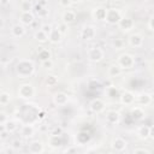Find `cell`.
<instances>
[{
  "mask_svg": "<svg viewBox=\"0 0 154 154\" xmlns=\"http://www.w3.org/2000/svg\"><path fill=\"white\" fill-rule=\"evenodd\" d=\"M132 153L134 154H150L152 152H150V149H147V148H136V149H134Z\"/></svg>",
  "mask_w": 154,
  "mask_h": 154,
  "instance_id": "obj_37",
  "label": "cell"
},
{
  "mask_svg": "<svg viewBox=\"0 0 154 154\" xmlns=\"http://www.w3.org/2000/svg\"><path fill=\"white\" fill-rule=\"evenodd\" d=\"M69 100H70L69 95H67L66 93H64V91H58V93H55V94L53 95V99H52L53 103H54L57 107H63V106L67 105Z\"/></svg>",
  "mask_w": 154,
  "mask_h": 154,
  "instance_id": "obj_10",
  "label": "cell"
},
{
  "mask_svg": "<svg viewBox=\"0 0 154 154\" xmlns=\"http://www.w3.org/2000/svg\"><path fill=\"white\" fill-rule=\"evenodd\" d=\"M89 108H90V111H91L93 113L99 114V113H102V112L105 111V108H106V103H105V101H103L102 99L96 97V99H93V100L90 101V103H89Z\"/></svg>",
  "mask_w": 154,
  "mask_h": 154,
  "instance_id": "obj_9",
  "label": "cell"
},
{
  "mask_svg": "<svg viewBox=\"0 0 154 154\" xmlns=\"http://www.w3.org/2000/svg\"><path fill=\"white\" fill-rule=\"evenodd\" d=\"M63 146L61 135H49L48 137V147L52 149H59Z\"/></svg>",
  "mask_w": 154,
  "mask_h": 154,
  "instance_id": "obj_21",
  "label": "cell"
},
{
  "mask_svg": "<svg viewBox=\"0 0 154 154\" xmlns=\"http://www.w3.org/2000/svg\"><path fill=\"white\" fill-rule=\"evenodd\" d=\"M83 0H71V2H72V5H77V4H81Z\"/></svg>",
  "mask_w": 154,
  "mask_h": 154,
  "instance_id": "obj_51",
  "label": "cell"
},
{
  "mask_svg": "<svg viewBox=\"0 0 154 154\" xmlns=\"http://www.w3.org/2000/svg\"><path fill=\"white\" fill-rule=\"evenodd\" d=\"M8 119H10V118L7 117V114H6L4 111H1V112H0V126H2Z\"/></svg>",
  "mask_w": 154,
  "mask_h": 154,
  "instance_id": "obj_38",
  "label": "cell"
},
{
  "mask_svg": "<svg viewBox=\"0 0 154 154\" xmlns=\"http://www.w3.org/2000/svg\"><path fill=\"white\" fill-rule=\"evenodd\" d=\"M8 135H10V132H8L6 129L1 128V131H0V140H1V141H5V140L8 137Z\"/></svg>",
  "mask_w": 154,
  "mask_h": 154,
  "instance_id": "obj_40",
  "label": "cell"
},
{
  "mask_svg": "<svg viewBox=\"0 0 154 154\" xmlns=\"http://www.w3.org/2000/svg\"><path fill=\"white\" fill-rule=\"evenodd\" d=\"M76 17H77V14H76V12L73 10H65L63 12L61 19H63V23L69 25V24H71V23H73L76 20Z\"/></svg>",
  "mask_w": 154,
  "mask_h": 154,
  "instance_id": "obj_24",
  "label": "cell"
},
{
  "mask_svg": "<svg viewBox=\"0 0 154 154\" xmlns=\"http://www.w3.org/2000/svg\"><path fill=\"white\" fill-rule=\"evenodd\" d=\"M41 66H42L43 69H46V70H51V69H53L54 63H53V60H52V59H48V60L41 61Z\"/></svg>",
  "mask_w": 154,
  "mask_h": 154,
  "instance_id": "obj_36",
  "label": "cell"
},
{
  "mask_svg": "<svg viewBox=\"0 0 154 154\" xmlns=\"http://www.w3.org/2000/svg\"><path fill=\"white\" fill-rule=\"evenodd\" d=\"M59 5L64 8H67L69 6L72 5V2H71V0H59Z\"/></svg>",
  "mask_w": 154,
  "mask_h": 154,
  "instance_id": "obj_42",
  "label": "cell"
},
{
  "mask_svg": "<svg viewBox=\"0 0 154 154\" xmlns=\"http://www.w3.org/2000/svg\"><path fill=\"white\" fill-rule=\"evenodd\" d=\"M34 38L38 42V43H46L47 41H49V36L47 32H45L42 29H38L35 31L34 34Z\"/></svg>",
  "mask_w": 154,
  "mask_h": 154,
  "instance_id": "obj_26",
  "label": "cell"
},
{
  "mask_svg": "<svg viewBox=\"0 0 154 154\" xmlns=\"http://www.w3.org/2000/svg\"><path fill=\"white\" fill-rule=\"evenodd\" d=\"M130 116H131V118H132L135 122H141V120H143V119L146 118V112H144L143 107H141V106H135V107L131 108Z\"/></svg>",
  "mask_w": 154,
  "mask_h": 154,
  "instance_id": "obj_19",
  "label": "cell"
},
{
  "mask_svg": "<svg viewBox=\"0 0 154 154\" xmlns=\"http://www.w3.org/2000/svg\"><path fill=\"white\" fill-rule=\"evenodd\" d=\"M28 152L30 154H42L45 152V144L40 140H34L28 144Z\"/></svg>",
  "mask_w": 154,
  "mask_h": 154,
  "instance_id": "obj_11",
  "label": "cell"
},
{
  "mask_svg": "<svg viewBox=\"0 0 154 154\" xmlns=\"http://www.w3.org/2000/svg\"><path fill=\"white\" fill-rule=\"evenodd\" d=\"M66 25H67V24L63 23L61 25H59V26H58V28H59V30H60V31L63 32V35H64V34H65V31H66V29H65V28H66Z\"/></svg>",
  "mask_w": 154,
  "mask_h": 154,
  "instance_id": "obj_46",
  "label": "cell"
},
{
  "mask_svg": "<svg viewBox=\"0 0 154 154\" xmlns=\"http://www.w3.org/2000/svg\"><path fill=\"white\" fill-rule=\"evenodd\" d=\"M106 122L109 125H117L120 122V113L116 109H109L106 112Z\"/></svg>",
  "mask_w": 154,
  "mask_h": 154,
  "instance_id": "obj_17",
  "label": "cell"
},
{
  "mask_svg": "<svg viewBox=\"0 0 154 154\" xmlns=\"http://www.w3.org/2000/svg\"><path fill=\"white\" fill-rule=\"evenodd\" d=\"M122 46H123V41H122V40H119V38H116V40L113 41V47H114L116 49H119V48H122Z\"/></svg>",
  "mask_w": 154,
  "mask_h": 154,
  "instance_id": "obj_43",
  "label": "cell"
},
{
  "mask_svg": "<svg viewBox=\"0 0 154 154\" xmlns=\"http://www.w3.org/2000/svg\"><path fill=\"white\" fill-rule=\"evenodd\" d=\"M143 41H144L143 40V36L141 34H138V32L131 34L129 36V38H128V43L132 48H140V47H142L143 46Z\"/></svg>",
  "mask_w": 154,
  "mask_h": 154,
  "instance_id": "obj_13",
  "label": "cell"
},
{
  "mask_svg": "<svg viewBox=\"0 0 154 154\" xmlns=\"http://www.w3.org/2000/svg\"><path fill=\"white\" fill-rule=\"evenodd\" d=\"M35 12H36V16H38L41 18H45V17H47L49 14V11L45 6H41L38 4L35 6Z\"/></svg>",
  "mask_w": 154,
  "mask_h": 154,
  "instance_id": "obj_31",
  "label": "cell"
},
{
  "mask_svg": "<svg viewBox=\"0 0 154 154\" xmlns=\"http://www.w3.org/2000/svg\"><path fill=\"white\" fill-rule=\"evenodd\" d=\"M35 20V14L32 13V11H22L19 14V23L24 24L25 26L31 25Z\"/></svg>",
  "mask_w": 154,
  "mask_h": 154,
  "instance_id": "obj_14",
  "label": "cell"
},
{
  "mask_svg": "<svg viewBox=\"0 0 154 154\" xmlns=\"http://www.w3.org/2000/svg\"><path fill=\"white\" fill-rule=\"evenodd\" d=\"M1 128L6 129L10 134H12V132H14V131L18 129V123H17L14 119H11V118H10V119H8V120H7V122H6Z\"/></svg>",
  "mask_w": 154,
  "mask_h": 154,
  "instance_id": "obj_29",
  "label": "cell"
},
{
  "mask_svg": "<svg viewBox=\"0 0 154 154\" xmlns=\"http://www.w3.org/2000/svg\"><path fill=\"white\" fill-rule=\"evenodd\" d=\"M153 101V97L149 93H146V91H142L138 95H136V102L137 105H140L141 107H144V106H148L150 105Z\"/></svg>",
  "mask_w": 154,
  "mask_h": 154,
  "instance_id": "obj_16",
  "label": "cell"
},
{
  "mask_svg": "<svg viewBox=\"0 0 154 154\" xmlns=\"http://www.w3.org/2000/svg\"><path fill=\"white\" fill-rule=\"evenodd\" d=\"M59 82V77L55 76V75H48L45 79V83L48 85V87H55Z\"/></svg>",
  "mask_w": 154,
  "mask_h": 154,
  "instance_id": "obj_32",
  "label": "cell"
},
{
  "mask_svg": "<svg viewBox=\"0 0 154 154\" xmlns=\"http://www.w3.org/2000/svg\"><path fill=\"white\" fill-rule=\"evenodd\" d=\"M76 152H77V147H70L65 149V153H76Z\"/></svg>",
  "mask_w": 154,
  "mask_h": 154,
  "instance_id": "obj_45",
  "label": "cell"
},
{
  "mask_svg": "<svg viewBox=\"0 0 154 154\" xmlns=\"http://www.w3.org/2000/svg\"><path fill=\"white\" fill-rule=\"evenodd\" d=\"M118 28L124 32H129L135 28V22L130 17H122V19L118 23Z\"/></svg>",
  "mask_w": 154,
  "mask_h": 154,
  "instance_id": "obj_12",
  "label": "cell"
},
{
  "mask_svg": "<svg viewBox=\"0 0 154 154\" xmlns=\"http://www.w3.org/2000/svg\"><path fill=\"white\" fill-rule=\"evenodd\" d=\"M149 138L154 140V125H152L149 129Z\"/></svg>",
  "mask_w": 154,
  "mask_h": 154,
  "instance_id": "obj_47",
  "label": "cell"
},
{
  "mask_svg": "<svg viewBox=\"0 0 154 154\" xmlns=\"http://www.w3.org/2000/svg\"><path fill=\"white\" fill-rule=\"evenodd\" d=\"M25 34H26V29H25V25H24V24L17 23V24L12 25V28H11V36H12V37H14V38H20V37H23Z\"/></svg>",
  "mask_w": 154,
  "mask_h": 154,
  "instance_id": "obj_15",
  "label": "cell"
},
{
  "mask_svg": "<svg viewBox=\"0 0 154 154\" xmlns=\"http://www.w3.org/2000/svg\"><path fill=\"white\" fill-rule=\"evenodd\" d=\"M106 16H107V8L103 6H97L91 11V17L95 20H99V22L106 20Z\"/></svg>",
  "mask_w": 154,
  "mask_h": 154,
  "instance_id": "obj_18",
  "label": "cell"
},
{
  "mask_svg": "<svg viewBox=\"0 0 154 154\" xmlns=\"http://www.w3.org/2000/svg\"><path fill=\"white\" fill-rule=\"evenodd\" d=\"M61 132H63V128L61 126H54L51 130V135H61Z\"/></svg>",
  "mask_w": 154,
  "mask_h": 154,
  "instance_id": "obj_41",
  "label": "cell"
},
{
  "mask_svg": "<svg viewBox=\"0 0 154 154\" xmlns=\"http://www.w3.org/2000/svg\"><path fill=\"white\" fill-rule=\"evenodd\" d=\"M153 53H154V47H153Z\"/></svg>",
  "mask_w": 154,
  "mask_h": 154,
  "instance_id": "obj_52",
  "label": "cell"
},
{
  "mask_svg": "<svg viewBox=\"0 0 154 154\" xmlns=\"http://www.w3.org/2000/svg\"><path fill=\"white\" fill-rule=\"evenodd\" d=\"M37 58H38L41 61H45V60H48V59L52 58V53H51L49 49L42 48V49H40V51L37 52Z\"/></svg>",
  "mask_w": 154,
  "mask_h": 154,
  "instance_id": "obj_30",
  "label": "cell"
},
{
  "mask_svg": "<svg viewBox=\"0 0 154 154\" xmlns=\"http://www.w3.org/2000/svg\"><path fill=\"white\" fill-rule=\"evenodd\" d=\"M47 2H48V0H38V1H37V4H38V5H41V6H45V7H46Z\"/></svg>",
  "mask_w": 154,
  "mask_h": 154,
  "instance_id": "obj_50",
  "label": "cell"
},
{
  "mask_svg": "<svg viewBox=\"0 0 154 154\" xmlns=\"http://www.w3.org/2000/svg\"><path fill=\"white\" fill-rule=\"evenodd\" d=\"M148 29L154 32V17H152V18L148 20Z\"/></svg>",
  "mask_w": 154,
  "mask_h": 154,
  "instance_id": "obj_44",
  "label": "cell"
},
{
  "mask_svg": "<svg viewBox=\"0 0 154 154\" xmlns=\"http://www.w3.org/2000/svg\"><path fill=\"white\" fill-rule=\"evenodd\" d=\"M117 63H118V65L123 70H129V69H131V67L135 66V58L130 53H122L118 57Z\"/></svg>",
  "mask_w": 154,
  "mask_h": 154,
  "instance_id": "obj_4",
  "label": "cell"
},
{
  "mask_svg": "<svg viewBox=\"0 0 154 154\" xmlns=\"http://www.w3.org/2000/svg\"><path fill=\"white\" fill-rule=\"evenodd\" d=\"M16 75L19 78H29L35 72V64L30 59H19L16 64Z\"/></svg>",
  "mask_w": 154,
  "mask_h": 154,
  "instance_id": "obj_1",
  "label": "cell"
},
{
  "mask_svg": "<svg viewBox=\"0 0 154 154\" xmlns=\"http://www.w3.org/2000/svg\"><path fill=\"white\" fill-rule=\"evenodd\" d=\"M122 17V12L118 8H107V16L105 22L109 25H118Z\"/></svg>",
  "mask_w": 154,
  "mask_h": 154,
  "instance_id": "obj_5",
  "label": "cell"
},
{
  "mask_svg": "<svg viewBox=\"0 0 154 154\" xmlns=\"http://www.w3.org/2000/svg\"><path fill=\"white\" fill-rule=\"evenodd\" d=\"M149 129H150V126H148V125H140L138 128H137V136L141 138V140H147V138H149Z\"/></svg>",
  "mask_w": 154,
  "mask_h": 154,
  "instance_id": "obj_28",
  "label": "cell"
},
{
  "mask_svg": "<svg viewBox=\"0 0 154 154\" xmlns=\"http://www.w3.org/2000/svg\"><path fill=\"white\" fill-rule=\"evenodd\" d=\"M91 140V136L89 132L87 131H79L76 136H75V141H76V144L78 146H85L87 143H89Z\"/></svg>",
  "mask_w": 154,
  "mask_h": 154,
  "instance_id": "obj_20",
  "label": "cell"
},
{
  "mask_svg": "<svg viewBox=\"0 0 154 154\" xmlns=\"http://www.w3.org/2000/svg\"><path fill=\"white\" fill-rule=\"evenodd\" d=\"M119 101L124 106H131L136 102V95L130 90H124V91L120 93Z\"/></svg>",
  "mask_w": 154,
  "mask_h": 154,
  "instance_id": "obj_7",
  "label": "cell"
},
{
  "mask_svg": "<svg viewBox=\"0 0 154 154\" xmlns=\"http://www.w3.org/2000/svg\"><path fill=\"white\" fill-rule=\"evenodd\" d=\"M63 32L59 30V28H53V30L49 34V42L53 45H58L63 40Z\"/></svg>",
  "mask_w": 154,
  "mask_h": 154,
  "instance_id": "obj_23",
  "label": "cell"
},
{
  "mask_svg": "<svg viewBox=\"0 0 154 154\" xmlns=\"http://www.w3.org/2000/svg\"><path fill=\"white\" fill-rule=\"evenodd\" d=\"M41 29H42L45 32H47V34H48V36H49L51 31L53 30V25H52V24H43V25L41 26Z\"/></svg>",
  "mask_w": 154,
  "mask_h": 154,
  "instance_id": "obj_39",
  "label": "cell"
},
{
  "mask_svg": "<svg viewBox=\"0 0 154 154\" xmlns=\"http://www.w3.org/2000/svg\"><path fill=\"white\" fill-rule=\"evenodd\" d=\"M19 134H20V136H22L23 138L29 140V138H31V137L35 135V128H34L32 125H30V124L23 125V126L20 128V130H19Z\"/></svg>",
  "mask_w": 154,
  "mask_h": 154,
  "instance_id": "obj_22",
  "label": "cell"
},
{
  "mask_svg": "<svg viewBox=\"0 0 154 154\" xmlns=\"http://www.w3.org/2000/svg\"><path fill=\"white\" fill-rule=\"evenodd\" d=\"M116 1H122V0H116Z\"/></svg>",
  "mask_w": 154,
  "mask_h": 154,
  "instance_id": "obj_53",
  "label": "cell"
},
{
  "mask_svg": "<svg viewBox=\"0 0 154 154\" xmlns=\"http://www.w3.org/2000/svg\"><path fill=\"white\" fill-rule=\"evenodd\" d=\"M34 8V4L31 2V0H23L20 2V10L22 11H31Z\"/></svg>",
  "mask_w": 154,
  "mask_h": 154,
  "instance_id": "obj_34",
  "label": "cell"
},
{
  "mask_svg": "<svg viewBox=\"0 0 154 154\" xmlns=\"http://www.w3.org/2000/svg\"><path fill=\"white\" fill-rule=\"evenodd\" d=\"M22 147H23V141L22 140H19V138H16V140H13L12 142H11V148H12V150H19V149H22Z\"/></svg>",
  "mask_w": 154,
  "mask_h": 154,
  "instance_id": "obj_35",
  "label": "cell"
},
{
  "mask_svg": "<svg viewBox=\"0 0 154 154\" xmlns=\"http://www.w3.org/2000/svg\"><path fill=\"white\" fill-rule=\"evenodd\" d=\"M87 57H88V60H89L90 63L96 64V63H100V61L103 60V58H105V52H103V49L100 48V47H91V48L88 49Z\"/></svg>",
  "mask_w": 154,
  "mask_h": 154,
  "instance_id": "obj_3",
  "label": "cell"
},
{
  "mask_svg": "<svg viewBox=\"0 0 154 154\" xmlns=\"http://www.w3.org/2000/svg\"><path fill=\"white\" fill-rule=\"evenodd\" d=\"M48 1H49V0H48Z\"/></svg>",
  "mask_w": 154,
  "mask_h": 154,
  "instance_id": "obj_54",
  "label": "cell"
},
{
  "mask_svg": "<svg viewBox=\"0 0 154 154\" xmlns=\"http://www.w3.org/2000/svg\"><path fill=\"white\" fill-rule=\"evenodd\" d=\"M96 36V28L94 25H84L81 30V38L83 41H91Z\"/></svg>",
  "mask_w": 154,
  "mask_h": 154,
  "instance_id": "obj_6",
  "label": "cell"
},
{
  "mask_svg": "<svg viewBox=\"0 0 154 154\" xmlns=\"http://www.w3.org/2000/svg\"><path fill=\"white\" fill-rule=\"evenodd\" d=\"M122 73H123V69L118 65V63L117 64H111L107 69V75L111 78H116V77L120 76Z\"/></svg>",
  "mask_w": 154,
  "mask_h": 154,
  "instance_id": "obj_25",
  "label": "cell"
},
{
  "mask_svg": "<svg viewBox=\"0 0 154 154\" xmlns=\"http://www.w3.org/2000/svg\"><path fill=\"white\" fill-rule=\"evenodd\" d=\"M17 95L19 99L29 100L35 96V88L31 83H22L17 90Z\"/></svg>",
  "mask_w": 154,
  "mask_h": 154,
  "instance_id": "obj_2",
  "label": "cell"
},
{
  "mask_svg": "<svg viewBox=\"0 0 154 154\" xmlns=\"http://www.w3.org/2000/svg\"><path fill=\"white\" fill-rule=\"evenodd\" d=\"M46 118V112L45 111H40L38 113V119H45Z\"/></svg>",
  "mask_w": 154,
  "mask_h": 154,
  "instance_id": "obj_49",
  "label": "cell"
},
{
  "mask_svg": "<svg viewBox=\"0 0 154 154\" xmlns=\"http://www.w3.org/2000/svg\"><path fill=\"white\" fill-rule=\"evenodd\" d=\"M105 94H106V96H108L109 99H119V96H120V90H119L117 87H114V85H109V87H107V88L105 89Z\"/></svg>",
  "mask_w": 154,
  "mask_h": 154,
  "instance_id": "obj_27",
  "label": "cell"
},
{
  "mask_svg": "<svg viewBox=\"0 0 154 154\" xmlns=\"http://www.w3.org/2000/svg\"><path fill=\"white\" fill-rule=\"evenodd\" d=\"M0 5L2 7H6L7 5H10V0H0Z\"/></svg>",
  "mask_w": 154,
  "mask_h": 154,
  "instance_id": "obj_48",
  "label": "cell"
},
{
  "mask_svg": "<svg viewBox=\"0 0 154 154\" xmlns=\"http://www.w3.org/2000/svg\"><path fill=\"white\" fill-rule=\"evenodd\" d=\"M126 147H128V142H126V140H124L123 137L117 136V137H114V138L111 141V148H112V150H114V152H117V153L124 152V150L126 149Z\"/></svg>",
  "mask_w": 154,
  "mask_h": 154,
  "instance_id": "obj_8",
  "label": "cell"
},
{
  "mask_svg": "<svg viewBox=\"0 0 154 154\" xmlns=\"http://www.w3.org/2000/svg\"><path fill=\"white\" fill-rule=\"evenodd\" d=\"M10 101H11V94L7 91H1L0 93V105L6 106L10 103Z\"/></svg>",
  "mask_w": 154,
  "mask_h": 154,
  "instance_id": "obj_33",
  "label": "cell"
}]
</instances>
